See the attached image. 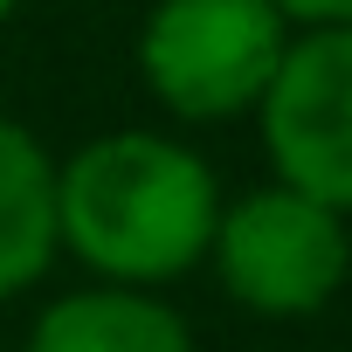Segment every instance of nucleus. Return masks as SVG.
Returning a JSON list of instances; mask_svg holds the SVG:
<instances>
[{"instance_id":"nucleus-1","label":"nucleus","mask_w":352,"mask_h":352,"mask_svg":"<svg viewBox=\"0 0 352 352\" xmlns=\"http://www.w3.org/2000/svg\"><path fill=\"white\" fill-rule=\"evenodd\" d=\"M63 249L104 283H173L214 249V166L166 131H104L56 173Z\"/></svg>"},{"instance_id":"nucleus-2","label":"nucleus","mask_w":352,"mask_h":352,"mask_svg":"<svg viewBox=\"0 0 352 352\" xmlns=\"http://www.w3.org/2000/svg\"><path fill=\"white\" fill-rule=\"evenodd\" d=\"M290 28L297 21L276 0H152L138 28V76L173 118L221 124L263 104Z\"/></svg>"},{"instance_id":"nucleus-3","label":"nucleus","mask_w":352,"mask_h":352,"mask_svg":"<svg viewBox=\"0 0 352 352\" xmlns=\"http://www.w3.org/2000/svg\"><path fill=\"white\" fill-rule=\"evenodd\" d=\"M221 290L256 311V318H311L338 297L345 270H352V235H345V208L270 180L249 187L242 201L221 208L214 221V249H208Z\"/></svg>"},{"instance_id":"nucleus-4","label":"nucleus","mask_w":352,"mask_h":352,"mask_svg":"<svg viewBox=\"0 0 352 352\" xmlns=\"http://www.w3.org/2000/svg\"><path fill=\"white\" fill-rule=\"evenodd\" d=\"M256 118L276 180L352 214V21L290 35Z\"/></svg>"},{"instance_id":"nucleus-5","label":"nucleus","mask_w":352,"mask_h":352,"mask_svg":"<svg viewBox=\"0 0 352 352\" xmlns=\"http://www.w3.org/2000/svg\"><path fill=\"white\" fill-rule=\"evenodd\" d=\"M21 352H194V331L145 283H90L56 297Z\"/></svg>"},{"instance_id":"nucleus-6","label":"nucleus","mask_w":352,"mask_h":352,"mask_svg":"<svg viewBox=\"0 0 352 352\" xmlns=\"http://www.w3.org/2000/svg\"><path fill=\"white\" fill-rule=\"evenodd\" d=\"M56 173L63 166L21 118H0V304L35 290L63 249Z\"/></svg>"},{"instance_id":"nucleus-7","label":"nucleus","mask_w":352,"mask_h":352,"mask_svg":"<svg viewBox=\"0 0 352 352\" xmlns=\"http://www.w3.org/2000/svg\"><path fill=\"white\" fill-rule=\"evenodd\" d=\"M276 8L297 28H338V21H352V0H276Z\"/></svg>"},{"instance_id":"nucleus-8","label":"nucleus","mask_w":352,"mask_h":352,"mask_svg":"<svg viewBox=\"0 0 352 352\" xmlns=\"http://www.w3.org/2000/svg\"><path fill=\"white\" fill-rule=\"evenodd\" d=\"M21 8H28V0H0V21H14V14H21Z\"/></svg>"}]
</instances>
